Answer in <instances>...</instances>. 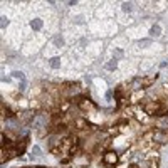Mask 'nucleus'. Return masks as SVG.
<instances>
[{"label":"nucleus","instance_id":"obj_1","mask_svg":"<svg viewBox=\"0 0 168 168\" xmlns=\"http://www.w3.org/2000/svg\"><path fill=\"white\" fill-rule=\"evenodd\" d=\"M146 114L150 116H163V109H161L160 103H155V101H150L145 104V109H143Z\"/></svg>","mask_w":168,"mask_h":168},{"label":"nucleus","instance_id":"obj_2","mask_svg":"<svg viewBox=\"0 0 168 168\" xmlns=\"http://www.w3.org/2000/svg\"><path fill=\"white\" fill-rule=\"evenodd\" d=\"M148 138L156 143V145H165L168 143V133L167 131H161V129H156V131H151V133L148 134Z\"/></svg>","mask_w":168,"mask_h":168},{"label":"nucleus","instance_id":"obj_3","mask_svg":"<svg viewBox=\"0 0 168 168\" xmlns=\"http://www.w3.org/2000/svg\"><path fill=\"white\" fill-rule=\"evenodd\" d=\"M118 161H119V156H118L116 151H106L104 156H103V163H104L106 167H114Z\"/></svg>","mask_w":168,"mask_h":168},{"label":"nucleus","instance_id":"obj_4","mask_svg":"<svg viewBox=\"0 0 168 168\" xmlns=\"http://www.w3.org/2000/svg\"><path fill=\"white\" fill-rule=\"evenodd\" d=\"M77 106H79L81 111H93V109H96V104H94L89 98H79Z\"/></svg>","mask_w":168,"mask_h":168},{"label":"nucleus","instance_id":"obj_5","mask_svg":"<svg viewBox=\"0 0 168 168\" xmlns=\"http://www.w3.org/2000/svg\"><path fill=\"white\" fill-rule=\"evenodd\" d=\"M35 116L37 114L34 113V111H20V113H17V118L22 123H30V121L35 119Z\"/></svg>","mask_w":168,"mask_h":168},{"label":"nucleus","instance_id":"obj_6","mask_svg":"<svg viewBox=\"0 0 168 168\" xmlns=\"http://www.w3.org/2000/svg\"><path fill=\"white\" fill-rule=\"evenodd\" d=\"M46 123H47V116H46V114H37V116H35V119L32 121V126L35 128V129H40V128H47V126H46Z\"/></svg>","mask_w":168,"mask_h":168},{"label":"nucleus","instance_id":"obj_7","mask_svg":"<svg viewBox=\"0 0 168 168\" xmlns=\"http://www.w3.org/2000/svg\"><path fill=\"white\" fill-rule=\"evenodd\" d=\"M156 79H158V74H153V76H150V77H143V79H141V89L150 87Z\"/></svg>","mask_w":168,"mask_h":168},{"label":"nucleus","instance_id":"obj_8","mask_svg":"<svg viewBox=\"0 0 168 168\" xmlns=\"http://www.w3.org/2000/svg\"><path fill=\"white\" fill-rule=\"evenodd\" d=\"M72 126L74 128H77V129H87V121L86 119H81V118H77V119H74L72 121Z\"/></svg>","mask_w":168,"mask_h":168},{"label":"nucleus","instance_id":"obj_9","mask_svg":"<svg viewBox=\"0 0 168 168\" xmlns=\"http://www.w3.org/2000/svg\"><path fill=\"white\" fill-rule=\"evenodd\" d=\"M42 25H44V24H42V20H40V19L30 20V27H32L34 30H40V29H42Z\"/></svg>","mask_w":168,"mask_h":168},{"label":"nucleus","instance_id":"obj_10","mask_svg":"<svg viewBox=\"0 0 168 168\" xmlns=\"http://www.w3.org/2000/svg\"><path fill=\"white\" fill-rule=\"evenodd\" d=\"M160 34H161V27L158 25V24H156V25H153L151 29H150V35H151V37H158Z\"/></svg>","mask_w":168,"mask_h":168},{"label":"nucleus","instance_id":"obj_11","mask_svg":"<svg viewBox=\"0 0 168 168\" xmlns=\"http://www.w3.org/2000/svg\"><path fill=\"white\" fill-rule=\"evenodd\" d=\"M108 69V71H116L118 69V60L113 59V60H109V62H106V66H104Z\"/></svg>","mask_w":168,"mask_h":168},{"label":"nucleus","instance_id":"obj_12","mask_svg":"<svg viewBox=\"0 0 168 168\" xmlns=\"http://www.w3.org/2000/svg\"><path fill=\"white\" fill-rule=\"evenodd\" d=\"M49 64H51L52 69H59V67H60V57H52Z\"/></svg>","mask_w":168,"mask_h":168},{"label":"nucleus","instance_id":"obj_13","mask_svg":"<svg viewBox=\"0 0 168 168\" xmlns=\"http://www.w3.org/2000/svg\"><path fill=\"white\" fill-rule=\"evenodd\" d=\"M69 106H71V103H69V101H62V103H60V106H59V111H60L62 114H64V113H67Z\"/></svg>","mask_w":168,"mask_h":168},{"label":"nucleus","instance_id":"obj_14","mask_svg":"<svg viewBox=\"0 0 168 168\" xmlns=\"http://www.w3.org/2000/svg\"><path fill=\"white\" fill-rule=\"evenodd\" d=\"M54 44H56V47H62V46H64V39H62V35H56V37H54Z\"/></svg>","mask_w":168,"mask_h":168},{"label":"nucleus","instance_id":"obj_15","mask_svg":"<svg viewBox=\"0 0 168 168\" xmlns=\"http://www.w3.org/2000/svg\"><path fill=\"white\" fill-rule=\"evenodd\" d=\"M134 114H136V118H138L140 121H143V123L148 119V116H146V113H145V111H136Z\"/></svg>","mask_w":168,"mask_h":168},{"label":"nucleus","instance_id":"obj_16","mask_svg":"<svg viewBox=\"0 0 168 168\" xmlns=\"http://www.w3.org/2000/svg\"><path fill=\"white\" fill-rule=\"evenodd\" d=\"M12 76H13V77H17V79H20V81H24V79H25V76H24V74L20 72V71H13V72H12Z\"/></svg>","mask_w":168,"mask_h":168},{"label":"nucleus","instance_id":"obj_17","mask_svg":"<svg viewBox=\"0 0 168 168\" xmlns=\"http://www.w3.org/2000/svg\"><path fill=\"white\" fill-rule=\"evenodd\" d=\"M2 111H4V116H7V118H12V116H13V113L8 109V108L5 109V106H2Z\"/></svg>","mask_w":168,"mask_h":168},{"label":"nucleus","instance_id":"obj_18","mask_svg":"<svg viewBox=\"0 0 168 168\" xmlns=\"http://www.w3.org/2000/svg\"><path fill=\"white\" fill-rule=\"evenodd\" d=\"M150 44H151V40H150V39H143V40H138V46H140V47L150 46Z\"/></svg>","mask_w":168,"mask_h":168},{"label":"nucleus","instance_id":"obj_19","mask_svg":"<svg viewBox=\"0 0 168 168\" xmlns=\"http://www.w3.org/2000/svg\"><path fill=\"white\" fill-rule=\"evenodd\" d=\"M131 4H129V2H124V4H123V10H124V12H131Z\"/></svg>","mask_w":168,"mask_h":168},{"label":"nucleus","instance_id":"obj_20","mask_svg":"<svg viewBox=\"0 0 168 168\" xmlns=\"http://www.w3.org/2000/svg\"><path fill=\"white\" fill-rule=\"evenodd\" d=\"M2 22H0V27H2V29H5L7 25H8V19H7V17H2Z\"/></svg>","mask_w":168,"mask_h":168},{"label":"nucleus","instance_id":"obj_21","mask_svg":"<svg viewBox=\"0 0 168 168\" xmlns=\"http://www.w3.org/2000/svg\"><path fill=\"white\" fill-rule=\"evenodd\" d=\"M121 57H123V52H121V51H114V59L118 60V59H121Z\"/></svg>","mask_w":168,"mask_h":168},{"label":"nucleus","instance_id":"obj_22","mask_svg":"<svg viewBox=\"0 0 168 168\" xmlns=\"http://www.w3.org/2000/svg\"><path fill=\"white\" fill-rule=\"evenodd\" d=\"M39 153H40V148H39V146H34V148H32V155H35V156H37Z\"/></svg>","mask_w":168,"mask_h":168},{"label":"nucleus","instance_id":"obj_23","mask_svg":"<svg viewBox=\"0 0 168 168\" xmlns=\"http://www.w3.org/2000/svg\"><path fill=\"white\" fill-rule=\"evenodd\" d=\"M111 96H113V93H111V91H108V93H106V98H108V99H111Z\"/></svg>","mask_w":168,"mask_h":168},{"label":"nucleus","instance_id":"obj_24","mask_svg":"<svg viewBox=\"0 0 168 168\" xmlns=\"http://www.w3.org/2000/svg\"><path fill=\"white\" fill-rule=\"evenodd\" d=\"M128 168H141V167H140V165H129Z\"/></svg>","mask_w":168,"mask_h":168},{"label":"nucleus","instance_id":"obj_25","mask_svg":"<svg viewBox=\"0 0 168 168\" xmlns=\"http://www.w3.org/2000/svg\"><path fill=\"white\" fill-rule=\"evenodd\" d=\"M118 168H128V167H126V165H119Z\"/></svg>","mask_w":168,"mask_h":168}]
</instances>
